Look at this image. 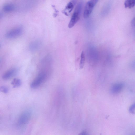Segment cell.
I'll return each mask as SVG.
<instances>
[{
    "instance_id": "cell-13",
    "label": "cell",
    "mask_w": 135,
    "mask_h": 135,
    "mask_svg": "<svg viewBox=\"0 0 135 135\" xmlns=\"http://www.w3.org/2000/svg\"><path fill=\"white\" fill-rule=\"evenodd\" d=\"M8 88L6 86H2L0 87V91L5 93H7L8 92Z\"/></svg>"
},
{
    "instance_id": "cell-9",
    "label": "cell",
    "mask_w": 135,
    "mask_h": 135,
    "mask_svg": "<svg viewBox=\"0 0 135 135\" xmlns=\"http://www.w3.org/2000/svg\"><path fill=\"white\" fill-rule=\"evenodd\" d=\"M15 8L14 6L12 4L7 3L4 4L3 7L4 11L7 12H9L13 11Z\"/></svg>"
},
{
    "instance_id": "cell-17",
    "label": "cell",
    "mask_w": 135,
    "mask_h": 135,
    "mask_svg": "<svg viewBox=\"0 0 135 135\" xmlns=\"http://www.w3.org/2000/svg\"><path fill=\"white\" fill-rule=\"evenodd\" d=\"M2 13L0 12V18L2 17Z\"/></svg>"
},
{
    "instance_id": "cell-12",
    "label": "cell",
    "mask_w": 135,
    "mask_h": 135,
    "mask_svg": "<svg viewBox=\"0 0 135 135\" xmlns=\"http://www.w3.org/2000/svg\"><path fill=\"white\" fill-rule=\"evenodd\" d=\"M85 57L84 52L82 51L81 55V59L79 64V67L80 69L83 68L84 64Z\"/></svg>"
},
{
    "instance_id": "cell-5",
    "label": "cell",
    "mask_w": 135,
    "mask_h": 135,
    "mask_svg": "<svg viewBox=\"0 0 135 135\" xmlns=\"http://www.w3.org/2000/svg\"><path fill=\"white\" fill-rule=\"evenodd\" d=\"M23 31L22 28L21 27H18L10 30L6 34V37L9 38H16L20 35Z\"/></svg>"
},
{
    "instance_id": "cell-1",
    "label": "cell",
    "mask_w": 135,
    "mask_h": 135,
    "mask_svg": "<svg viewBox=\"0 0 135 135\" xmlns=\"http://www.w3.org/2000/svg\"><path fill=\"white\" fill-rule=\"evenodd\" d=\"M40 70L37 76L31 83L30 86L33 89L36 88L44 82L47 80L50 74V68L41 67Z\"/></svg>"
},
{
    "instance_id": "cell-10",
    "label": "cell",
    "mask_w": 135,
    "mask_h": 135,
    "mask_svg": "<svg viewBox=\"0 0 135 135\" xmlns=\"http://www.w3.org/2000/svg\"><path fill=\"white\" fill-rule=\"evenodd\" d=\"M135 4V1L134 0H127L124 2L125 7L126 8H131L133 7Z\"/></svg>"
},
{
    "instance_id": "cell-7",
    "label": "cell",
    "mask_w": 135,
    "mask_h": 135,
    "mask_svg": "<svg viewBox=\"0 0 135 135\" xmlns=\"http://www.w3.org/2000/svg\"><path fill=\"white\" fill-rule=\"evenodd\" d=\"M123 87V84L122 83H117L114 84L112 86L111 91L113 94H117L122 91Z\"/></svg>"
},
{
    "instance_id": "cell-2",
    "label": "cell",
    "mask_w": 135,
    "mask_h": 135,
    "mask_svg": "<svg viewBox=\"0 0 135 135\" xmlns=\"http://www.w3.org/2000/svg\"><path fill=\"white\" fill-rule=\"evenodd\" d=\"M82 8L79 6H76L68 24V27L71 28L73 27L80 18Z\"/></svg>"
},
{
    "instance_id": "cell-3",
    "label": "cell",
    "mask_w": 135,
    "mask_h": 135,
    "mask_svg": "<svg viewBox=\"0 0 135 135\" xmlns=\"http://www.w3.org/2000/svg\"><path fill=\"white\" fill-rule=\"evenodd\" d=\"M98 1L97 0H91L87 2L83 13V16L85 18H88L90 16Z\"/></svg>"
},
{
    "instance_id": "cell-11",
    "label": "cell",
    "mask_w": 135,
    "mask_h": 135,
    "mask_svg": "<svg viewBox=\"0 0 135 135\" xmlns=\"http://www.w3.org/2000/svg\"><path fill=\"white\" fill-rule=\"evenodd\" d=\"M21 81L19 79L14 78L11 83V84L14 88L19 87L21 84Z\"/></svg>"
},
{
    "instance_id": "cell-4",
    "label": "cell",
    "mask_w": 135,
    "mask_h": 135,
    "mask_svg": "<svg viewBox=\"0 0 135 135\" xmlns=\"http://www.w3.org/2000/svg\"><path fill=\"white\" fill-rule=\"evenodd\" d=\"M31 114L28 111L23 112L19 117L18 121V124L19 126H23L27 124L31 118Z\"/></svg>"
},
{
    "instance_id": "cell-16",
    "label": "cell",
    "mask_w": 135,
    "mask_h": 135,
    "mask_svg": "<svg viewBox=\"0 0 135 135\" xmlns=\"http://www.w3.org/2000/svg\"><path fill=\"white\" fill-rule=\"evenodd\" d=\"M132 24L133 26H134V18L132 21Z\"/></svg>"
},
{
    "instance_id": "cell-6",
    "label": "cell",
    "mask_w": 135,
    "mask_h": 135,
    "mask_svg": "<svg viewBox=\"0 0 135 135\" xmlns=\"http://www.w3.org/2000/svg\"><path fill=\"white\" fill-rule=\"evenodd\" d=\"M17 71L16 68H12L8 70L3 74L2 76L3 79L6 80L10 79L16 74Z\"/></svg>"
},
{
    "instance_id": "cell-8",
    "label": "cell",
    "mask_w": 135,
    "mask_h": 135,
    "mask_svg": "<svg viewBox=\"0 0 135 135\" xmlns=\"http://www.w3.org/2000/svg\"><path fill=\"white\" fill-rule=\"evenodd\" d=\"M76 3V1H72L68 3L66 6L65 9L62 11H68V13H70L73 9L74 5Z\"/></svg>"
},
{
    "instance_id": "cell-15",
    "label": "cell",
    "mask_w": 135,
    "mask_h": 135,
    "mask_svg": "<svg viewBox=\"0 0 135 135\" xmlns=\"http://www.w3.org/2000/svg\"><path fill=\"white\" fill-rule=\"evenodd\" d=\"M79 135H88V134L86 131L84 130L80 132Z\"/></svg>"
},
{
    "instance_id": "cell-14",
    "label": "cell",
    "mask_w": 135,
    "mask_h": 135,
    "mask_svg": "<svg viewBox=\"0 0 135 135\" xmlns=\"http://www.w3.org/2000/svg\"><path fill=\"white\" fill-rule=\"evenodd\" d=\"M129 112L132 114L135 113V104H132L129 107Z\"/></svg>"
}]
</instances>
